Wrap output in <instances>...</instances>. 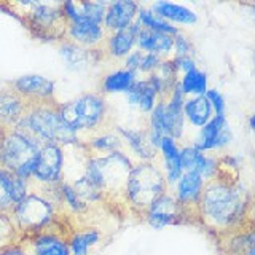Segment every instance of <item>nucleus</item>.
Wrapping results in <instances>:
<instances>
[{
    "instance_id": "f257e3e1",
    "label": "nucleus",
    "mask_w": 255,
    "mask_h": 255,
    "mask_svg": "<svg viewBox=\"0 0 255 255\" xmlns=\"http://www.w3.org/2000/svg\"><path fill=\"white\" fill-rule=\"evenodd\" d=\"M254 222V198L243 179L215 177L204 183L198 204V225L220 236Z\"/></svg>"
},
{
    "instance_id": "f03ea898",
    "label": "nucleus",
    "mask_w": 255,
    "mask_h": 255,
    "mask_svg": "<svg viewBox=\"0 0 255 255\" xmlns=\"http://www.w3.org/2000/svg\"><path fill=\"white\" fill-rule=\"evenodd\" d=\"M134 159L126 151H112L107 155H90L83 163V177L106 196L109 206H122V196L134 167Z\"/></svg>"
},
{
    "instance_id": "7ed1b4c3",
    "label": "nucleus",
    "mask_w": 255,
    "mask_h": 255,
    "mask_svg": "<svg viewBox=\"0 0 255 255\" xmlns=\"http://www.w3.org/2000/svg\"><path fill=\"white\" fill-rule=\"evenodd\" d=\"M10 217L18 230L19 239L43 231L67 217L61 209L58 188H30L29 195L16 204Z\"/></svg>"
},
{
    "instance_id": "20e7f679",
    "label": "nucleus",
    "mask_w": 255,
    "mask_h": 255,
    "mask_svg": "<svg viewBox=\"0 0 255 255\" xmlns=\"http://www.w3.org/2000/svg\"><path fill=\"white\" fill-rule=\"evenodd\" d=\"M18 129L27 132L40 143H56L61 147H74L80 143L78 134L64 123L58 101L32 102L18 123Z\"/></svg>"
},
{
    "instance_id": "39448f33",
    "label": "nucleus",
    "mask_w": 255,
    "mask_h": 255,
    "mask_svg": "<svg viewBox=\"0 0 255 255\" xmlns=\"http://www.w3.org/2000/svg\"><path fill=\"white\" fill-rule=\"evenodd\" d=\"M0 6H6L37 40L61 43L66 38L67 19L62 2H10Z\"/></svg>"
},
{
    "instance_id": "423d86ee",
    "label": "nucleus",
    "mask_w": 255,
    "mask_h": 255,
    "mask_svg": "<svg viewBox=\"0 0 255 255\" xmlns=\"http://www.w3.org/2000/svg\"><path fill=\"white\" fill-rule=\"evenodd\" d=\"M59 114L64 123L78 134L80 142L114 126L106 96L101 93H85L69 102H59Z\"/></svg>"
},
{
    "instance_id": "0eeeda50",
    "label": "nucleus",
    "mask_w": 255,
    "mask_h": 255,
    "mask_svg": "<svg viewBox=\"0 0 255 255\" xmlns=\"http://www.w3.org/2000/svg\"><path fill=\"white\" fill-rule=\"evenodd\" d=\"M166 191H169V188L158 163H135L126 180L122 206L129 214L140 219L147 207Z\"/></svg>"
},
{
    "instance_id": "6e6552de",
    "label": "nucleus",
    "mask_w": 255,
    "mask_h": 255,
    "mask_svg": "<svg viewBox=\"0 0 255 255\" xmlns=\"http://www.w3.org/2000/svg\"><path fill=\"white\" fill-rule=\"evenodd\" d=\"M40 147L42 143L27 132L18 128L8 129L0 147V167L30 182L38 163Z\"/></svg>"
},
{
    "instance_id": "1a4fd4ad",
    "label": "nucleus",
    "mask_w": 255,
    "mask_h": 255,
    "mask_svg": "<svg viewBox=\"0 0 255 255\" xmlns=\"http://www.w3.org/2000/svg\"><path fill=\"white\" fill-rule=\"evenodd\" d=\"M74 223L69 217H62L54 225L35 235H30L19 239V243L26 246L30 255H70L69 235Z\"/></svg>"
},
{
    "instance_id": "9d476101",
    "label": "nucleus",
    "mask_w": 255,
    "mask_h": 255,
    "mask_svg": "<svg viewBox=\"0 0 255 255\" xmlns=\"http://www.w3.org/2000/svg\"><path fill=\"white\" fill-rule=\"evenodd\" d=\"M66 148L56 143H42L38 163L30 179V188H54L64 180Z\"/></svg>"
},
{
    "instance_id": "9b49d317",
    "label": "nucleus",
    "mask_w": 255,
    "mask_h": 255,
    "mask_svg": "<svg viewBox=\"0 0 255 255\" xmlns=\"http://www.w3.org/2000/svg\"><path fill=\"white\" fill-rule=\"evenodd\" d=\"M142 222H145L153 230H163L172 225H185L188 219L185 212L182 211L179 203L175 201L171 191H166L158 199L151 203L147 211L142 214Z\"/></svg>"
},
{
    "instance_id": "f8f14e48",
    "label": "nucleus",
    "mask_w": 255,
    "mask_h": 255,
    "mask_svg": "<svg viewBox=\"0 0 255 255\" xmlns=\"http://www.w3.org/2000/svg\"><path fill=\"white\" fill-rule=\"evenodd\" d=\"M231 139L233 132L230 129L227 115H214L201 129H198L190 145L203 153H211L225 150L231 143Z\"/></svg>"
},
{
    "instance_id": "ddd939ff",
    "label": "nucleus",
    "mask_w": 255,
    "mask_h": 255,
    "mask_svg": "<svg viewBox=\"0 0 255 255\" xmlns=\"http://www.w3.org/2000/svg\"><path fill=\"white\" fill-rule=\"evenodd\" d=\"M204 183L206 182L201 179V175L183 172L177 183L169 190L174 199L182 207V211L185 212L188 223H193V225H198V204Z\"/></svg>"
},
{
    "instance_id": "4468645a",
    "label": "nucleus",
    "mask_w": 255,
    "mask_h": 255,
    "mask_svg": "<svg viewBox=\"0 0 255 255\" xmlns=\"http://www.w3.org/2000/svg\"><path fill=\"white\" fill-rule=\"evenodd\" d=\"M114 129L122 137L125 151L134 159V163H158V150L150 145L147 128H125L114 125Z\"/></svg>"
},
{
    "instance_id": "2eb2a0df",
    "label": "nucleus",
    "mask_w": 255,
    "mask_h": 255,
    "mask_svg": "<svg viewBox=\"0 0 255 255\" xmlns=\"http://www.w3.org/2000/svg\"><path fill=\"white\" fill-rule=\"evenodd\" d=\"M8 88L19 94L21 98L32 104V102H46V101H54V90L56 83L53 80L46 78L43 75H22L8 82Z\"/></svg>"
},
{
    "instance_id": "dca6fc26",
    "label": "nucleus",
    "mask_w": 255,
    "mask_h": 255,
    "mask_svg": "<svg viewBox=\"0 0 255 255\" xmlns=\"http://www.w3.org/2000/svg\"><path fill=\"white\" fill-rule=\"evenodd\" d=\"M107 38V32L104 30L102 24L93 21H77L69 22L66 30V38L69 42L75 43L83 50L101 53L104 42Z\"/></svg>"
},
{
    "instance_id": "f3484780",
    "label": "nucleus",
    "mask_w": 255,
    "mask_h": 255,
    "mask_svg": "<svg viewBox=\"0 0 255 255\" xmlns=\"http://www.w3.org/2000/svg\"><path fill=\"white\" fill-rule=\"evenodd\" d=\"M214 238L222 255H255L254 222L235 231Z\"/></svg>"
},
{
    "instance_id": "a211bd4d",
    "label": "nucleus",
    "mask_w": 255,
    "mask_h": 255,
    "mask_svg": "<svg viewBox=\"0 0 255 255\" xmlns=\"http://www.w3.org/2000/svg\"><path fill=\"white\" fill-rule=\"evenodd\" d=\"M139 30L140 26L134 21L129 27L114 32V34H107L101 50L102 61H125L126 56L135 48V37H137Z\"/></svg>"
},
{
    "instance_id": "6ab92c4d",
    "label": "nucleus",
    "mask_w": 255,
    "mask_h": 255,
    "mask_svg": "<svg viewBox=\"0 0 255 255\" xmlns=\"http://www.w3.org/2000/svg\"><path fill=\"white\" fill-rule=\"evenodd\" d=\"M158 164L161 167L167 188H172L177 180L182 177V164H180V143L166 135L163 137L158 148Z\"/></svg>"
},
{
    "instance_id": "aec40b11",
    "label": "nucleus",
    "mask_w": 255,
    "mask_h": 255,
    "mask_svg": "<svg viewBox=\"0 0 255 255\" xmlns=\"http://www.w3.org/2000/svg\"><path fill=\"white\" fill-rule=\"evenodd\" d=\"M140 5L132 0H117V2H109L106 14H104L102 27L107 34L123 30L129 27L137 18Z\"/></svg>"
},
{
    "instance_id": "412c9836",
    "label": "nucleus",
    "mask_w": 255,
    "mask_h": 255,
    "mask_svg": "<svg viewBox=\"0 0 255 255\" xmlns=\"http://www.w3.org/2000/svg\"><path fill=\"white\" fill-rule=\"evenodd\" d=\"M106 239L101 225H74L69 235L70 255H93Z\"/></svg>"
},
{
    "instance_id": "4be33fe9",
    "label": "nucleus",
    "mask_w": 255,
    "mask_h": 255,
    "mask_svg": "<svg viewBox=\"0 0 255 255\" xmlns=\"http://www.w3.org/2000/svg\"><path fill=\"white\" fill-rule=\"evenodd\" d=\"M166 102V118H167V135L175 139L179 143H182L185 137V117H183V102H185V96H183L179 82L172 88V91L167 96Z\"/></svg>"
},
{
    "instance_id": "5701e85b",
    "label": "nucleus",
    "mask_w": 255,
    "mask_h": 255,
    "mask_svg": "<svg viewBox=\"0 0 255 255\" xmlns=\"http://www.w3.org/2000/svg\"><path fill=\"white\" fill-rule=\"evenodd\" d=\"M29 102H26L11 88H0V126L3 129H13L18 126L26 114Z\"/></svg>"
},
{
    "instance_id": "b1692460",
    "label": "nucleus",
    "mask_w": 255,
    "mask_h": 255,
    "mask_svg": "<svg viewBox=\"0 0 255 255\" xmlns=\"http://www.w3.org/2000/svg\"><path fill=\"white\" fill-rule=\"evenodd\" d=\"M172 46L174 37L161 34V32H151L140 27V30L137 32V37H135V50L142 53L156 54L163 59L172 56Z\"/></svg>"
},
{
    "instance_id": "393cba45",
    "label": "nucleus",
    "mask_w": 255,
    "mask_h": 255,
    "mask_svg": "<svg viewBox=\"0 0 255 255\" xmlns=\"http://www.w3.org/2000/svg\"><path fill=\"white\" fill-rule=\"evenodd\" d=\"M148 10L156 14L158 18L164 19L169 24H180V26H191V24L198 22V16L193 10L190 8L179 5V3H172V2H155L151 3Z\"/></svg>"
},
{
    "instance_id": "a878e982",
    "label": "nucleus",
    "mask_w": 255,
    "mask_h": 255,
    "mask_svg": "<svg viewBox=\"0 0 255 255\" xmlns=\"http://www.w3.org/2000/svg\"><path fill=\"white\" fill-rule=\"evenodd\" d=\"M59 46V54L66 64V67L70 70H83L88 66H91L93 62H99L102 61L101 53H93L83 50V48L77 46L75 43L69 42V40H62L61 43H58Z\"/></svg>"
},
{
    "instance_id": "bb28decb",
    "label": "nucleus",
    "mask_w": 255,
    "mask_h": 255,
    "mask_svg": "<svg viewBox=\"0 0 255 255\" xmlns=\"http://www.w3.org/2000/svg\"><path fill=\"white\" fill-rule=\"evenodd\" d=\"M126 101L131 107H135L140 114H150L158 102V96L147 78H137L135 83L128 90Z\"/></svg>"
},
{
    "instance_id": "cd10ccee",
    "label": "nucleus",
    "mask_w": 255,
    "mask_h": 255,
    "mask_svg": "<svg viewBox=\"0 0 255 255\" xmlns=\"http://www.w3.org/2000/svg\"><path fill=\"white\" fill-rule=\"evenodd\" d=\"M82 145L90 155H107L112 153V151H125L123 140L114 129V126L110 129H106L85 139Z\"/></svg>"
},
{
    "instance_id": "c85d7f7f",
    "label": "nucleus",
    "mask_w": 255,
    "mask_h": 255,
    "mask_svg": "<svg viewBox=\"0 0 255 255\" xmlns=\"http://www.w3.org/2000/svg\"><path fill=\"white\" fill-rule=\"evenodd\" d=\"M183 117H185V123H188L191 128L201 129L214 117V112L209 101L206 99V96H195V98H185Z\"/></svg>"
},
{
    "instance_id": "c756f323",
    "label": "nucleus",
    "mask_w": 255,
    "mask_h": 255,
    "mask_svg": "<svg viewBox=\"0 0 255 255\" xmlns=\"http://www.w3.org/2000/svg\"><path fill=\"white\" fill-rule=\"evenodd\" d=\"M139 77L134 72L128 70L125 67L112 70L109 74H106L101 80L99 93L102 96L106 94H117V93H126L129 88L135 83V80Z\"/></svg>"
},
{
    "instance_id": "7c9ffc66",
    "label": "nucleus",
    "mask_w": 255,
    "mask_h": 255,
    "mask_svg": "<svg viewBox=\"0 0 255 255\" xmlns=\"http://www.w3.org/2000/svg\"><path fill=\"white\" fill-rule=\"evenodd\" d=\"M179 86L185 98H195V96H204L209 90L207 86V75L198 67L183 74L179 78Z\"/></svg>"
},
{
    "instance_id": "2f4dec72",
    "label": "nucleus",
    "mask_w": 255,
    "mask_h": 255,
    "mask_svg": "<svg viewBox=\"0 0 255 255\" xmlns=\"http://www.w3.org/2000/svg\"><path fill=\"white\" fill-rule=\"evenodd\" d=\"M135 22H137L142 29H147L151 32H161V34H167V35H172V37L175 34H179L177 26H172V24L166 22L164 19L158 18V16L151 13L148 8H142V6L139 8Z\"/></svg>"
},
{
    "instance_id": "473e14b6",
    "label": "nucleus",
    "mask_w": 255,
    "mask_h": 255,
    "mask_svg": "<svg viewBox=\"0 0 255 255\" xmlns=\"http://www.w3.org/2000/svg\"><path fill=\"white\" fill-rule=\"evenodd\" d=\"M180 164L183 172L201 175L206 164V153L191 147L190 143H187V145L180 143Z\"/></svg>"
},
{
    "instance_id": "72a5a7b5",
    "label": "nucleus",
    "mask_w": 255,
    "mask_h": 255,
    "mask_svg": "<svg viewBox=\"0 0 255 255\" xmlns=\"http://www.w3.org/2000/svg\"><path fill=\"white\" fill-rule=\"evenodd\" d=\"M107 5L109 2H75L77 21H93L102 24Z\"/></svg>"
},
{
    "instance_id": "f704fd0d",
    "label": "nucleus",
    "mask_w": 255,
    "mask_h": 255,
    "mask_svg": "<svg viewBox=\"0 0 255 255\" xmlns=\"http://www.w3.org/2000/svg\"><path fill=\"white\" fill-rule=\"evenodd\" d=\"M18 241H19V235L10 217V214L0 212V249L10 247Z\"/></svg>"
},
{
    "instance_id": "c9c22d12",
    "label": "nucleus",
    "mask_w": 255,
    "mask_h": 255,
    "mask_svg": "<svg viewBox=\"0 0 255 255\" xmlns=\"http://www.w3.org/2000/svg\"><path fill=\"white\" fill-rule=\"evenodd\" d=\"M195 46L190 42L187 35L182 32L174 35V46H172V58H193Z\"/></svg>"
},
{
    "instance_id": "e433bc0d",
    "label": "nucleus",
    "mask_w": 255,
    "mask_h": 255,
    "mask_svg": "<svg viewBox=\"0 0 255 255\" xmlns=\"http://www.w3.org/2000/svg\"><path fill=\"white\" fill-rule=\"evenodd\" d=\"M163 58H159L156 54H151V53H143L142 54V59H140V66L137 70V75H143L147 77L150 74H155L158 70L159 64H161Z\"/></svg>"
},
{
    "instance_id": "4c0bfd02",
    "label": "nucleus",
    "mask_w": 255,
    "mask_h": 255,
    "mask_svg": "<svg viewBox=\"0 0 255 255\" xmlns=\"http://www.w3.org/2000/svg\"><path fill=\"white\" fill-rule=\"evenodd\" d=\"M204 96H206V99L209 101V104H211L214 115H225L227 104H225V99H223V96H222L220 91L209 88V90L206 91Z\"/></svg>"
},
{
    "instance_id": "58836bf2",
    "label": "nucleus",
    "mask_w": 255,
    "mask_h": 255,
    "mask_svg": "<svg viewBox=\"0 0 255 255\" xmlns=\"http://www.w3.org/2000/svg\"><path fill=\"white\" fill-rule=\"evenodd\" d=\"M171 61L174 64V69H175V72H177L179 78L183 74H187V72L196 69V62L193 58H172L171 56Z\"/></svg>"
},
{
    "instance_id": "ea45409f",
    "label": "nucleus",
    "mask_w": 255,
    "mask_h": 255,
    "mask_svg": "<svg viewBox=\"0 0 255 255\" xmlns=\"http://www.w3.org/2000/svg\"><path fill=\"white\" fill-rule=\"evenodd\" d=\"M142 51H139V50H134L126 56L125 58V61H123V67L125 69H128V70H131V72H134L135 75H137V70H139V66H140V59H142ZM139 77V75H137Z\"/></svg>"
},
{
    "instance_id": "a19ab883",
    "label": "nucleus",
    "mask_w": 255,
    "mask_h": 255,
    "mask_svg": "<svg viewBox=\"0 0 255 255\" xmlns=\"http://www.w3.org/2000/svg\"><path fill=\"white\" fill-rule=\"evenodd\" d=\"M13 207H14V204L11 201L10 195H8V191H6V188L3 185L2 179H0V212L10 214Z\"/></svg>"
},
{
    "instance_id": "79ce46f5",
    "label": "nucleus",
    "mask_w": 255,
    "mask_h": 255,
    "mask_svg": "<svg viewBox=\"0 0 255 255\" xmlns=\"http://www.w3.org/2000/svg\"><path fill=\"white\" fill-rule=\"evenodd\" d=\"M2 255H30V254H29V251L26 249V246L18 241L16 244H13V246H10V247H5L3 252H2Z\"/></svg>"
},
{
    "instance_id": "37998d69",
    "label": "nucleus",
    "mask_w": 255,
    "mask_h": 255,
    "mask_svg": "<svg viewBox=\"0 0 255 255\" xmlns=\"http://www.w3.org/2000/svg\"><path fill=\"white\" fill-rule=\"evenodd\" d=\"M5 134H6V129H3L2 126H0V147H2L3 143V139H5Z\"/></svg>"
},
{
    "instance_id": "c03bdc74",
    "label": "nucleus",
    "mask_w": 255,
    "mask_h": 255,
    "mask_svg": "<svg viewBox=\"0 0 255 255\" xmlns=\"http://www.w3.org/2000/svg\"><path fill=\"white\" fill-rule=\"evenodd\" d=\"M249 129L254 131V115H251V118H249Z\"/></svg>"
}]
</instances>
